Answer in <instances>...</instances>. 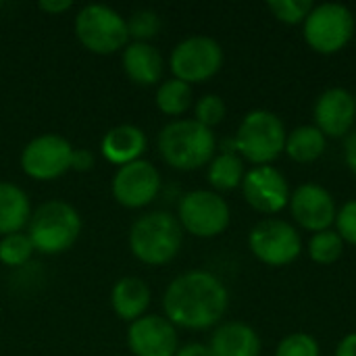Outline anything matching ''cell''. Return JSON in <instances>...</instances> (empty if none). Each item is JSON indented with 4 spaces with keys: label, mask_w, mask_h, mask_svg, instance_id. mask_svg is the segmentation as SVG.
Listing matches in <instances>:
<instances>
[{
    "label": "cell",
    "mask_w": 356,
    "mask_h": 356,
    "mask_svg": "<svg viewBox=\"0 0 356 356\" xmlns=\"http://www.w3.org/2000/svg\"><path fill=\"white\" fill-rule=\"evenodd\" d=\"M229 307V290L221 277L207 269H192L171 280L163 294L165 317L184 330H211L219 325Z\"/></svg>",
    "instance_id": "6da1fadb"
},
{
    "label": "cell",
    "mask_w": 356,
    "mask_h": 356,
    "mask_svg": "<svg viewBox=\"0 0 356 356\" xmlns=\"http://www.w3.org/2000/svg\"><path fill=\"white\" fill-rule=\"evenodd\" d=\"M161 159L177 171H196L207 167L217 154L215 131L196 119H173L156 138Z\"/></svg>",
    "instance_id": "7a4b0ae2"
},
{
    "label": "cell",
    "mask_w": 356,
    "mask_h": 356,
    "mask_svg": "<svg viewBox=\"0 0 356 356\" xmlns=\"http://www.w3.org/2000/svg\"><path fill=\"white\" fill-rule=\"evenodd\" d=\"M127 244L140 263L163 267L179 254L184 246V229L173 213L150 211L131 223Z\"/></svg>",
    "instance_id": "3957f363"
},
{
    "label": "cell",
    "mask_w": 356,
    "mask_h": 356,
    "mask_svg": "<svg viewBox=\"0 0 356 356\" xmlns=\"http://www.w3.org/2000/svg\"><path fill=\"white\" fill-rule=\"evenodd\" d=\"M83 229L81 215L65 200H48L40 204L27 223V236L42 254H63L73 248Z\"/></svg>",
    "instance_id": "277c9868"
},
{
    "label": "cell",
    "mask_w": 356,
    "mask_h": 356,
    "mask_svg": "<svg viewBox=\"0 0 356 356\" xmlns=\"http://www.w3.org/2000/svg\"><path fill=\"white\" fill-rule=\"evenodd\" d=\"M286 138L288 131L277 113L269 108H254L242 117L234 136V146L244 161L259 167L271 165L284 152Z\"/></svg>",
    "instance_id": "5b68a950"
},
{
    "label": "cell",
    "mask_w": 356,
    "mask_h": 356,
    "mask_svg": "<svg viewBox=\"0 0 356 356\" xmlns=\"http://www.w3.org/2000/svg\"><path fill=\"white\" fill-rule=\"evenodd\" d=\"M73 29L79 44L88 52L100 56H108L119 50L123 52V48L131 42L125 17L106 4H86L79 8Z\"/></svg>",
    "instance_id": "8992f818"
},
{
    "label": "cell",
    "mask_w": 356,
    "mask_h": 356,
    "mask_svg": "<svg viewBox=\"0 0 356 356\" xmlns=\"http://www.w3.org/2000/svg\"><path fill=\"white\" fill-rule=\"evenodd\" d=\"M355 13L342 2H321L311 8L302 21L307 44L321 54L340 52L355 35Z\"/></svg>",
    "instance_id": "52a82bcc"
},
{
    "label": "cell",
    "mask_w": 356,
    "mask_h": 356,
    "mask_svg": "<svg viewBox=\"0 0 356 356\" xmlns=\"http://www.w3.org/2000/svg\"><path fill=\"white\" fill-rule=\"evenodd\" d=\"M177 221L194 238H217L232 221L227 200L215 190H190L177 202Z\"/></svg>",
    "instance_id": "ba28073f"
},
{
    "label": "cell",
    "mask_w": 356,
    "mask_h": 356,
    "mask_svg": "<svg viewBox=\"0 0 356 356\" xmlns=\"http://www.w3.org/2000/svg\"><path fill=\"white\" fill-rule=\"evenodd\" d=\"M223 67L221 44L204 33H194L177 42L169 54V69L175 79L200 83L211 79Z\"/></svg>",
    "instance_id": "9c48e42d"
},
{
    "label": "cell",
    "mask_w": 356,
    "mask_h": 356,
    "mask_svg": "<svg viewBox=\"0 0 356 356\" xmlns=\"http://www.w3.org/2000/svg\"><path fill=\"white\" fill-rule=\"evenodd\" d=\"M250 252L269 267H286L302 252L300 232L286 219H261L248 234Z\"/></svg>",
    "instance_id": "30bf717a"
},
{
    "label": "cell",
    "mask_w": 356,
    "mask_h": 356,
    "mask_svg": "<svg viewBox=\"0 0 356 356\" xmlns=\"http://www.w3.org/2000/svg\"><path fill=\"white\" fill-rule=\"evenodd\" d=\"M73 146L58 134H42L29 140L19 156L21 169L29 179L50 181L71 171Z\"/></svg>",
    "instance_id": "8fae6325"
},
{
    "label": "cell",
    "mask_w": 356,
    "mask_h": 356,
    "mask_svg": "<svg viewBox=\"0 0 356 356\" xmlns=\"http://www.w3.org/2000/svg\"><path fill=\"white\" fill-rule=\"evenodd\" d=\"M163 179L150 161H134L115 171L111 179V194L117 204L125 209H144L152 204L161 192Z\"/></svg>",
    "instance_id": "7c38bea8"
},
{
    "label": "cell",
    "mask_w": 356,
    "mask_h": 356,
    "mask_svg": "<svg viewBox=\"0 0 356 356\" xmlns=\"http://www.w3.org/2000/svg\"><path fill=\"white\" fill-rule=\"evenodd\" d=\"M244 200L263 215H275L290 202V184L286 175L273 165H259L246 171L242 181Z\"/></svg>",
    "instance_id": "4fadbf2b"
},
{
    "label": "cell",
    "mask_w": 356,
    "mask_h": 356,
    "mask_svg": "<svg viewBox=\"0 0 356 356\" xmlns=\"http://www.w3.org/2000/svg\"><path fill=\"white\" fill-rule=\"evenodd\" d=\"M288 207L294 221L307 232L317 234L323 229H332V225L336 223V198L325 186L317 181H305L296 186L290 194Z\"/></svg>",
    "instance_id": "5bb4252c"
},
{
    "label": "cell",
    "mask_w": 356,
    "mask_h": 356,
    "mask_svg": "<svg viewBox=\"0 0 356 356\" xmlns=\"http://www.w3.org/2000/svg\"><path fill=\"white\" fill-rule=\"evenodd\" d=\"M127 348L134 356H175L177 327L165 315H144L127 327Z\"/></svg>",
    "instance_id": "9a60e30c"
},
{
    "label": "cell",
    "mask_w": 356,
    "mask_h": 356,
    "mask_svg": "<svg viewBox=\"0 0 356 356\" xmlns=\"http://www.w3.org/2000/svg\"><path fill=\"white\" fill-rule=\"evenodd\" d=\"M313 117L315 127H319L325 138H346L355 129V94L342 86L323 90L315 100Z\"/></svg>",
    "instance_id": "2e32d148"
},
{
    "label": "cell",
    "mask_w": 356,
    "mask_h": 356,
    "mask_svg": "<svg viewBox=\"0 0 356 356\" xmlns=\"http://www.w3.org/2000/svg\"><path fill=\"white\" fill-rule=\"evenodd\" d=\"M127 79L140 88L159 86L165 75V58L152 42H129L121 56Z\"/></svg>",
    "instance_id": "e0dca14e"
},
{
    "label": "cell",
    "mask_w": 356,
    "mask_h": 356,
    "mask_svg": "<svg viewBox=\"0 0 356 356\" xmlns=\"http://www.w3.org/2000/svg\"><path fill=\"white\" fill-rule=\"evenodd\" d=\"M148 148V136L142 127L131 123H121L111 127L100 140V154L106 163L117 169L140 161Z\"/></svg>",
    "instance_id": "ac0fdd59"
},
{
    "label": "cell",
    "mask_w": 356,
    "mask_h": 356,
    "mask_svg": "<svg viewBox=\"0 0 356 356\" xmlns=\"http://www.w3.org/2000/svg\"><path fill=\"white\" fill-rule=\"evenodd\" d=\"M211 356H261V338L257 330L242 321H227L215 327L207 344Z\"/></svg>",
    "instance_id": "d6986e66"
},
{
    "label": "cell",
    "mask_w": 356,
    "mask_h": 356,
    "mask_svg": "<svg viewBox=\"0 0 356 356\" xmlns=\"http://www.w3.org/2000/svg\"><path fill=\"white\" fill-rule=\"evenodd\" d=\"M152 300V290L150 286L136 275H125L115 282L111 290V307L113 313L127 323L138 321L140 317L148 315Z\"/></svg>",
    "instance_id": "ffe728a7"
},
{
    "label": "cell",
    "mask_w": 356,
    "mask_h": 356,
    "mask_svg": "<svg viewBox=\"0 0 356 356\" xmlns=\"http://www.w3.org/2000/svg\"><path fill=\"white\" fill-rule=\"evenodd\" d=\"M31 213L27 192L13 181H0V238L23 232Z\"/></svg>",
    "instance_id": "44dd1931"
},
{
    "label": "cell",
    "mask_w": 356,
    "mask_h": 356,
    "mask_svg": "<svg viewBox=\"0 0 356 356\" xmlns=\"http://www.w3.org/2000/svg\"><path fill=\"white\" fill-rule=\"evenodd\" d=\"M244 175H246L244 159L234 148H227L215 154L207 169V179L215 192H232L240 188L244 181Z\"/></svg>",
    "instance_id": "7402d4cb"
},
{
    "label": "cell",
    "mask_w": 356,
    "mask_h": 356,
    "mask_svg": "<svg viewBox=\"0 0 356 356\" xmlns=\"http://www.w3.org/2000/svg\"><path fill=\"white\" fill-rule=\"evenodd\" d=\"M327 148V138L315 125H298L288 131L284 152L296 163H313L317 161Z\"/></svg>",
    "instance_id": "603a6c76"
},
{
    "label": "cell",
    "mask_w": 356,
    "mask_h": 356,
    "mask_svg": "<svg viewBox=\"0 0 356 356\" xmlns=\"http://www.w3.org/2000/svg\"><path fill=\"white\" fill-rule=\"evenodd\" d=\"M154 102H156V108L163 115L179 119L192 106V102H194L192 86L186 83V81H181V79H175V77L163 79L156 86Z\"/></svg>",
    "instance_id": "cb8c5ba5"
},
{
    "label": "cell",
    "mask_w": 356,
    "mask_h": 356,
    "mask_svg": "<svg viewBox=\"0 0 356 356\" xmlns=\"http://www.w3.org/2000/svg\"><path fill=\"white\" fill-rule=\"evenodd\" d=\"M344 254V240L336 229H323L311 236L309 240V257L319 265H332L340 261Z\"/></svg>",
    "instance_id": "d4e9b609"
},
{
    "label": "cell",
    "mask_w": 356,
    "mask_h": 356,
    "mask_svg": "<svg viewBox=\"0 0 356 356\" xmlns=\"http://www.w3.org/2000/svg\"><path fill=\"white\" fill-rule=\"evenodd\" d=\"M33 252H35V248H33L27 232H19V234L0 238V263L4 267H10V269L23 267L31 261Z\"/></svg>",
    "instance_id": "484cf974"
},
{
    "label": "cell",
    "mask_w": 356,
    "mask_h": 356,
    "mask_svg": "<svg viewBox=\"0 0 356 356\" xmlns=\"http://www.w3.org/2000/svg\"><path fill=\"white\" fill-rule=\"evenodd\" d=\"M125 23L131 42H150L161 31V17L152 8H136L129 17H125Z\"/></svg>",
    "instance_id": "4316f807"
},
{
    "label": "cell",
    "mask_w": 356,
    "mask_h": 356,
    "mask_svg": "<svg viewBox=\"0 0 356 356\" xmlns=\"http://www.w3.org/2000/svg\"><path fill=\"white\" fill-rule=\"evenodd\" d=\"M227 115V106L225 100L219 94H204L194 102V117L198 123H202L204 127L213 129L215 125H219Z\"/></svg>",
    "instance_id": "83f0119b"
},
{
    "label": "cell",
    "mask_w": 356,
    "mask_h": 356,
    "mask_svg": "<svg viewBox=\"0 0 356 356\" xmlns=\"http://www.w3.org/2000/svg\"><path fill=\"white\" fill-rule=\"evenodd\" d=\"M273 356H321V348L311 334L292 332L280 340Z\"/></svg>",
    "instance_id": "f1b7e54d"
},
{
    "label": "cell",
    "mask_w": 356,
    "mask_h": 356,
    "mask_svg": "<svg viewBox=\"0 0 356 356\" xmlns=\"http://www.w3.org/2000/svg\"><path fill=\"white\" fill-rule=\"evenodd\" d=\"M313 0H269L267 8L282 23H302L313 8Z\"/></svg>",
    "instance_id": "f546056e"
},
{
    "label": "cell",
    "mask_w": 356,
    "mask_h": 356,
    "mask_svg": "<svg viewBox=\"0 0 356 356\" xmlns=\"http://www.w3.org/2000/svg\"><path fill=\"white\" fill-rule=\"evenodd\" d=\"M336 232L344 240V244L356 246V198L346 200L336 215Z\"/></svg>",
    "instance_id": "4dcf8cb0"
},
{
    "label": "cell",
    "mask_w": 356,
    "mask_h": 356,
    "mask_svg": "<svg viewBox=\"0 0 356 356\" xmlns=\"http://www.w3.org/2000/svg\"><path fill=\"white\" fill-rule=\"evenodd\" d=\"M96 165V154L90 148H73L71 156V171L75 173H88Z\"/></svg>",
    "instance_id": "1f68e13d"
},
{
    "label": "cell",
    "mask_w": 356,
    "mask_h": 356,
    "mask_svg": "<svg viewBox=\"0 0 356 356\" xmlns=\"http://www.w3.org/2000/svg\"><path fill=\"white\" fill-rule=\"evenodd\" d=\"M71 6H73L71 0H42V2L38 4V8L44 10L46 15H63V13H67Z\"/></svg>",
    "instance_id": "d6a6232c"
},
{
    "label": "cell",
    "mask_w": 356,
    "mask_h": 356,
    "mask_svg": "<svg viewBox=\"0 0 356 356\" xmlns=\"http://www.w3.org/2000/svg\"><path fill=\"white\" fill-rule=\"evenodd\" d=\"M344 161H346L348 169L356 175V127L346 136V142H344Z\"/></svg>",
    "instance_id": "836d02e7"
},
{
    "label": "cell",
    "mask_w": 356,
    "mask_h": 356,
    "mask_svg": "<svg viewBox=\"0 0 356 356\" xmlns=\"http://www.w3.org/2000/svg\"><path fill=\"white\" fill-rule=\"evenodd\" d=\"M334 356H356V332L346 334L338 346H336V355Z\"/></svg>",
    "instance_id": "e575fe53"
},
{
    "label": "cell",
    "mask_w": 356,
    "mask_h": 356,
    "mask_svg": "<svg viewBox=\"0 0 356 356\" xmlns=\"http://www.w3.org/2000/svg\"><path fill=\"white\" fill-rule=\"evenodd\" d=\"M175 356H211V350L207 344L200 342H188L184 346H179V350L175 353Z\"/></svg>",
    "instance_id": "d590c367"
},
{
    "label": "cell",
    "mask_w": 356,
    "mask_h": 356,
    "mask_svg": "<svg viewBox=\"0 0 356 356\" xmlns=\"http://www.w3.org/2000/svg\"><path fill=\"white\" fill-rule=\"evenodd\" d=\"M355 102H356V92H355Z\"/></svg>",
    "instance_id": "8d00e7d4"
}]
</instances>
